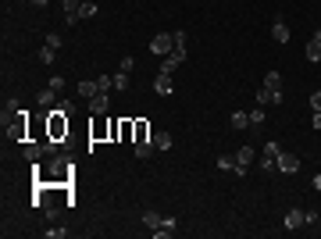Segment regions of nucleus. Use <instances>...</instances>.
I'll use <instances>...</instances> for the list:
<instances>
[{
    "instance_id": "nucleus-1",
    "label": "nucleus",
    "mask_w": 321,
    "mask_h": 239,
    "mask_svg": "<svg viewBox=\"0 0 321 239\" xmlns=\"http://www.w3.org/2000/svg\"><path fill=\"white\" fill-rule=\"evenodd\" d=\"M171 50H175V36H171V32H157V36L150 39V54H154V57H168Z\"/></svg>"
},
{
    "instance_id": "nucleus-2",
    "label": "nucleus",
    "mask_w": 321,
    "mask_h": 239,
    "mask_svg": "<svg viewBox=\"0 0 321 239\" xmlns=\"http://www.w3.org/2000/svg\"><path fill=\"white\" fill-rule=\"evenodd\" d=\"M68 132V114H61L57 107H50V140H61Z\"/></svg>"
},
{
    "instance_id": "nucleus-3",
    "label": "nucleus",
    "mask_w": 321,
    "mask_h": 239,
    "mask_svg": "<svg viewBox=\"0 0 321 239\" xmlns=\"http://www.w3.org/2000/svg\"><path fill=\"white\" fill-rule=\"evenodd\" d=\"M275 171H286V175H296V171H300V157H296V154H286V150H282V154L275 157Z\"/></svg>"
},
{
    "instance_id": "nucleus-4",
    "label": "nucleus",
    "mask_w": 321,
    "mask_h": 239,
    "mask_svg": "<svg viewBox=\"0 0 321 239\" xmlns=\"http://www.w3.org/2000/svg\"><path fill=\"white\" fill-rule=\"evenodd\" d=\"M182 61H186V47H175V50H171V54H168V57L161 61V72H168V75H175V68H178Z\"/></svg>"
},
{
    "instance_id": "nucleus-5",
    "label": "nucleus",
    "mask_w": 321,
    "mask_h": 239,
    "mask_svg": "<svg viewBox=\"0 0 321 239\" xmlns=\"http://www.w3.org/2000/svg\"><path fill=\"white\" fill-rule=\"evenodd\" d=\"M304 57L311 61V65H321V29L307 39V47H304Z\"/></svg>"
},
{
    "instance_id": "nucleus-6",
    "label": "nucleus",
    "mask_w": 321,
    "mask_h": 239,
    "mask_svg": "<svg viewBox=\"0 0 321 239\" xmlns=\"http://www.w3.org/2000/svg\"><path fill=\"white\" fill-rule=\"evenodd\" d=\"M257 104L264 107V104H282V89H268V86H260L257 89Z\"/></svg>"
},
{
    "instance_id": "nucleus-7",
    "label": "nucleus",
    "mask_w": 321,
    "mask_h": 239,
    "mask_svg": "<svg viewBox=\"0 0 321 239\" xmlns=\"http://www.w3.org/2000/svg\"><path fill=\"white\" fill-rule=\"evenodd\" d=\"M107 107H111V96H107V93L89 96V114H107Z\"/></svg>"
},
{
    "instance_id": "nucleus-8",
    "label": "nucleus",
    "mask_w": 321,
    "mask_h": 239,
    "mask_svg": "<svg viewBox=\"0 0 321 239\" xmlns=\"http://www.w3.org/2000/svg\"><path fill=\"white\" fill-rule=\"evenodd\" d=\"M175 229H178V222L168 214V218H161V225L154 229V236H157V239H168V236H175Z\"/></svg>"
},
{
    "instance_id": "nucleus-9",
    "label": "nucleus",
    "mask_w": 321,
    "mask_h": 239,
    "mask_svg": "<svg viewBox=\"0 0 321 239\" xmlns=\"http://www.w3.org/2000/svg\"><path fill=\"white\" fill-rule=\"evenodd\" d=\"M271 39H275V43H289V25H286L282 18L271 22Z\"/></svg>"
},
{
    "instance_id": "nucleus-10",
    "label": "nucleus",
    "mask_w": 321,
    "mask_h": 239,
    "mask_svg": "<svg viewBox=\"0 0 321 239\" xmlns=\"http://www.w3.org/2000/svg\"><path fill=\"white\" fill-rule=\"evenodd\" d=\"M154 89H157L161 96H171V89H175L171 75H168V72H157V79H154Z\"/></svg>"
},
{
    "instance_id": "nucleus-11",
    "label": "nucleus",
    "mask_w": 321,
    "mask_h": 239,
    "mask_svg": "<svg viewBox=\"0 0 321 239\" xmlns=\"http://www.w3.org/2000/svg\"><path fill=\"white\" fill-rule=\"evenodd\" d=\"M14 114H22V104H18V100H14V96H11V100H7V104H4V114H0V122H4V125H7V122H11V118H14Z\"/></svg>"
},
{
    "instance_id": "nucleus-12",
    "label": "nucleus",
    "mask_w": 321,
    "mask_h": 239,
    "mask_svg": "<svg viewBox=\"0 0 321 239\" xmlns=\"http://www.w3.org/2000/svg\"><path fill=\"white\" fill-rule=\"evenodd\" d=\"M282 225H286V229H300V225H304V211H296V207H293V211H286Z\"/></svg>"
},
{
    "instance_id": "nucleus-13",
    "label": "nucleus",
    "mask_w": 321,
    "mask_h": 239,
    "mask_svg": "<svg viewBox=\"0 0 321 239\" xmlns=\"http://www.w3.org/2000/svg\"><path fill=\"white\" fill-rule=\"evenodd\" d=\"M253 157H257V154H253V147H239L236 164H239V168H250V164H253Z\"/></svg>"
},
{
    "instance_id": "nucleus-14",
    "label": "nucleus",
    "mask_w": 321,
    "mask_h": 239,
    "mask_svg": "<svg viewBox=\"0 0 321 239\" xmlns=\"http://www.w3.org/2000/svg\"><path fill=\"white\" fill-rule=\"evenodd\" d=\"M22 154H25V161H32V164H36V161L43 157V154H47V150H43V143H29V147H25V150H22Z\"/></svg>"
},
{
    "instance_id": "nucleus-15",
    "label": "nucleus",
    "mask_w": 321,
    "mask_h": 239,
    "mask_svg": "<svg viewBox=\"0 0 321 239\" xmlns=\"http://www.w3.org/2000/svg\"><path fill=\"white\" fill-rule=\"evenodd\" d=\"M232 129H236V132L250 129V111H236V114H232Z\"/></svg>"
},
{
    "instance_id": "nucleus-16",
    "label": "nucleus",
    "mask_w": 321,
    "mask_h": 239,
    "mask_svg": "<svg viewBox=\"0 0 321 239\" xmlns=\"http://www.w3.org/2000/svg\"><path fill=\"white\" fill-rule=\"evenodd\" d=\"M75 89H79V96H86V100H89V96H96V93H100V89H96V79H86V82H79V86H75Z\"/></svg>"
},
{
    "instance_id": "nucleus-17",
    "label": "nucleus",
    "mask_w": 321,
    "mask_h": 239,
    "mask_svg": "<svg viewBox=\"0 0 321 239\" xmlns=\"http://www.w3.org/2000/svg\"><path fill=\"white\" fill-rule=\"evenodd\" d=\"M54 100H57V89H54V86H47V89L39 93V107H54Z\"/></svg>"
},
{
    "instance_id": "nucleus-18",
    "label": "nucleus",
    "mask_w": 321,
    "mask_h": 239,
    "mask_svg": "<svg viewBox=\"0 0 321 239\" xmlns=\"http://www.w3.org/2000/svg\"><path fill=\"white\" fill-rule=\"evenodd\" d=\"M154 150H171V132H157L154 136Z\"/></svg>"
},
{
    "instance_id": "nucleus-19",
    "label": "nucleus",
    "mask_w": 321,
    "mask_h": 239,
    "mask_svg": "<svg viewBox=\"0 0 321 239\" xmlns=\"http://www.w3.org/2000/svg\"><path fill=\"white\" fill-rule=\"evenodd\" d=\"M96 14H100V7H96V4H89V0H82L79 18H96Z\"/></svg>"
},
{
    "instance_id": "nucleus-20",
    "label": "nucleus",
    "mask_w": 321,
    "mask_h": 239,
    "mask_svg": "<svg viewBox=\"0 0 321 239\" xmlns=\"http://www.w3.org/2000/svg\"><path fill=\"white\" fill-rule=\"evenodd\" d=\"M264 86H268V89H282V72H268V75H264Z\"/></svg>"
},
{
    "instance_id": "nucleus-21",
    "label": "nucleus",
    "mask_w": 321,
    "mask_h": 239,
    "mask_svg": "<svg viewBox=\"0 0 321 239\" xmlns=\"http://www.w3.org/2000/svg\"><path fill=\"white\" fill-rule=\"evenodd\" d=\"M39 61H43V65H54V61H57V50L43 43V50H39Z\"/></svg>"
},
{
    "instance_id": "nucleus-22",
    "label": "nucleus",
    "mask_w": 321,
    "mask_h": 239,
    "mask_svg": "<svg viewBox=\"0 0 321 239\" xmlns=\"http://www.w3.org/2000/svg\"><path fill=\"white\" fill-rule=\"evenodd\" d=\"M150 150H154V143H150V140L136 143V157H139V161H147V157H150Z\"/></svg>"
},
{
    "instance_id": "nucleus-23",
    "label": "nucleus",
    "mask_w": 321,
    "mask_h": 239,
    "mask_svg": "<svg viewBox=\"0 0 321 239\" xmlns=\"http://www.w3.org/2000/svg\"><path fill=\"white\" fill-rule=\"evenodd\" d=\"M161 218H164V214H157V211H147V214H143V225H147V229H157Z\"/></svg>"
},
{
    "instance_id": "nucleus-24",
    "label": "nucleus",
    "mask_w": 321,
    "mask_h": 239,
    "mask_svg": "<svg viewBox=\"0 0 321 239\" xmlns=\"http://www.w3.org/2000/svg\"><path fill=\"white\" fill-rule=\"evenodd\" d=\"M218 168H222V171H236V157L222 154V157H218Z\"/></svg>"
},
{
    "instance_id": "nucleus-25",
    "label": "nucleus",
    "mask_w": 321,
    "mask_h": 239,
    "mask_svg": "<svg viewBox=\"0 0 321 239\" xmlns=\"http://www.w3.org/2000/svg\"><path fill=\"white\" fill-rule=\"evenodd\" d=\"M250 125H253V129L264 125V107H253V111H250Z\"/></svg>"
},
{
    "instance_id": "nucleus-26",
    "label": "nucleus",
    "mask_w": 321,
    "mask_h": 239,
    "mask_svg": "<svg viewBox=\"0 0 321 239\" xmlns=\"http://www.w3.org/2000/svg\"><path fill=\"white\" fill-rule=\"evenodd\" d=\"M114 89H122V93L129 89V72H118V75H114Z\"/></svg>"
},
{
    "instance_id": "nucleus-27",
    "label": "nucleus",
    "mask_w": 321,
    "mask_h": 239,
    "mask_svg": "<svg viewBox=\"0 0 321 239\" xmlns=\"http://www.w3.org/2000/svg\"><path fill=\"white\" fill-rule=\"evenodd\" d=\"M43 236H47V239H65V236H68V229H47Z\"/></svg>"
},
{
    "instance_id": "nucleus-28",
    "label": "nucleus",
    "mask_w": 321,
    "mask_h": 239,
    "mask_svg": "<svg viewBox=\"0 0 321 239\" xmlns=\"http://www.w3.org/2000/svg\"><path fill=\"white\" fill-rule=\"evenodd\" d=\"M47 47H54V50H61V36H57V32H50V36H47Z\"/></svg>"
},
{
    "instance_id": "nucleus-29",
    "label": "nucleus",
    "mask_w": 321,
    "mask_h": 239,
    "mask_svg": "<svg viewBox=\"0 0 321 239\" xmlns=\"http://www.w3.org/2000/svg\"><path fill=\"white\" fill-rule=\"evenodd\" d=\"M143 140H147V125H143V122H136V143H143Z\"/></svg>"
},
{
    "instance_id": "nucleus-30",
    "label": "nucleus",
    "mask_w": 321,
    "mask_h": 239,
    "mask_svg": "<svg viewBox=\"0 0 321 239\" xmlns=\"http://www.w3.org/2000/svg\"><path fill=\"white\" fill-rule=\"evenodd\" d=\"M171 36H175V47H186V32H182V29H175Z\"/></svg>"
},
{
    "instance_id": "nucleus-31",
    "label": "nucleus",
    "mask_w": 321,
    "mask_h": 239,
    "mask_svg": "<svg viewBox=\"0 0 321 239\" xmlns=\"http://www.w3.org/2000/svg\"><path fill=\"white\" fill-rule=\"evenodd\" d=\"M136 68V57H122V72H132Z\"/></svg>"
},
{
    "instance_id": "nucleus-32",
    "label": "nucleus",
    "mask_w": 321,
    "mask_h": 239,
    "mask_svg": "<svg viewBox=\"0 0 321 239\" xmlns=\"http://www.w3.org/2000/svg\"><path fill=\"white\" fill-rule=\"evenodd\" d=\"M318 222V211H304V225H314Z\"/></svg>"
},
{
    "instance_id": "nucleus-33",
    "label": "nucleus",
    "mask_w": 321,
    "mask_h": 239,
    "mask_svg": "<svg viewBox=\"0 0 321 239\" xmlns=\"http://www.w3.org/2000/svg\"><path fill=\"white\" fill-rule=\"evenodd\" d=\"M47 86H54V89H57V93H61V89H65V79H61V75H54V79L47 82Z\"/></svg>"
},
{
    "instance_id": "nucleus-34",
    "label": "nucleus",
    "mask_w": 321,
    "mask_h": 239,
    "mask_svg": "<svg viewBox=\"0 0 321 239\" xmlns=\"http://www.w3.org/2000/svg\"><path fill=\"white\" fill-rule=\"evenodd\" d=\"M311 107H314V111H321V89H318V93H311Z\"/></svg>"
},
{
    "instance_id": "nucleus-35",
    "label": "nucleus",
    "mask_w": 321,
    "mask_h": 239,
    "mask_svg": "<svg viewBox=\"0 0 321 239\" xmlns=\"http://www.w3.org/2000/svg\"><path fill=\"white\" fill-rule=\"evenodd\" d=\"M311 125H314V129L321 132V111H314V118H311Z\"/></svg>"
},
{
    "instance_id": "nucleus-36",
    "label": "nucleus",
    "mask_w": 321,
    "mask_h": 239,
    "mask_svg": "<svg viewBox=\"0 0 321 239\" xmlns=\"http://www.w3.org/2000/svg\"><path fill=\"white\" fill-rule=\"evenodd\" d=\"M314 189H318V193H321V171H318V175H314Z\"/></svg>"
},
{
    "instance_id": "nucleus-37",
    "label": "nucleus",
    "mask_w": 321,
    "mask_h": 239,
    "mask_svg": "<svg viewBox=\"0 0 321 239\" xmlns=\"http://www.w3.org/2000/svg\"><path fill=\"white\" fill-rule=\"evenodd\" d=\"M29 4H32V7H47V0H29Z\"/></svg>"
}]
</instances>
